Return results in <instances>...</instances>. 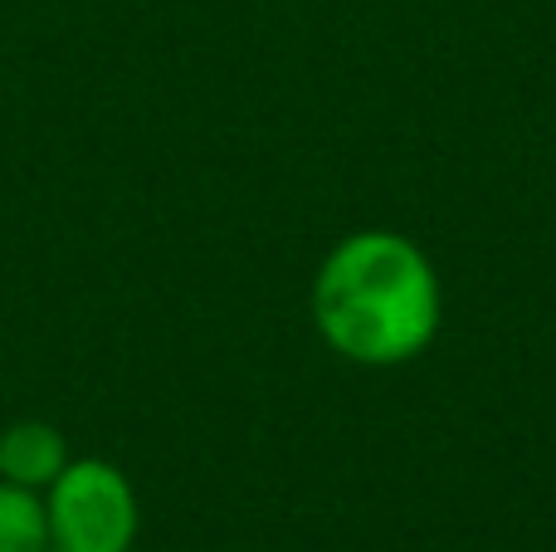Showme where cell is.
<instances>
[{
	"instance_id": "1",
	"label": "cell",
	"mask_w": 556,
	"mask_h": 552,
	"mask_svg": "<svg viewBox=\"0 0 556 552\" xmlns=\"http://www.w3.org/2000/svg\"><path fill=\"white\" fill-rule=\"evenodd\" d=\"M313 318L342 357L391 367L430 348L440 328V279L405 235L362 230L317 269Z\"/></svg>"
},
{
	"instance_id": "2",
	"label": "cell",
	"mask_w": 556,
	"mask_h": 552,
	"mask_svg": "<svg viewBox=\"0 0 556 552\" xmlns=\"http://www.w3.org/2000/svg\"><path fill=\"white\" fill-rule=\"evenodd\" d=\"M49 543L64 552H132L137 494L108 460H68L45 489Z\"/></svg>"
},
{
	"instance_id": "3",
	"label": "cell",
	"mask_w": 556,
	"mask_h": 552,
	"mask_svg": "<svg viewBox=\"0 0 556 552\" xmlns=\"http://www.w3.org/2000/svg\"><path fill=\"white\" fill-rule=\"evenodd\" d=\"M68 465V446L49 421H15L0 430V479L45 494Z\"/></svg>"
},
{
	"instance_id": "4",
	"label": "cell",
	"mask_w": 556,
	"mask_h": 552,
	"mask_svg": "<svg viewBox=\"0 0 556 552\" xmlns=\"http://www.w3.org/2000/svg\"><path fill=\"white\" fill-rule=\"evenodd\" d=\"M45 494L0 479V552H49Z\"/></svg>"
},
{
	"instance_id": "5",
	"label": "cell",
	"mask_w": 556,
	"mask_h": 552,
	"mask_svg": "<svg viewBox=\"0 0 556 552\" xmlns=\"http://www.w3.org/2000/svg\"><path fill=\"white\" fill-rule=\"evenodd\" d=\"M49 552H64V548H49Z\"/></svg>"
}]
</instances>
